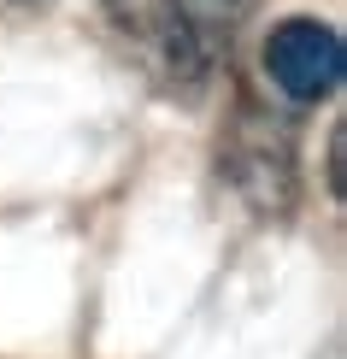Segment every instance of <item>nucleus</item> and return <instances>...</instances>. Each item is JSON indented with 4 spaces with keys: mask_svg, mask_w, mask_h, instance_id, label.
<instances>
[{
    "mask_svg": "<svg viewBox=\"0 0 347 359\" xmlns=\"http://www.w3.org/2000/svg\"><path fill=\"white\" fill-rule=\"evenodd\" d=\"M236 130L224 136V165H230L236 189L247 194L253 206H289L294 201V136L289 124H277V118L253 112V100H241Z\"/></svg>",
    "mask_w": 347,
    "mask_h": 359,
    "instance_id": "obj_3",
    "label": "nucleus"
},
{
    "mask_svg": "<svg viewBox=\"0 0 347 359\" xmlns=\"http://www.w3.org/2000/svg\"><path fill=\"white\" fill-rule=\"evenodd\" d=\"M171 6H177V18L194 29V41L218 59V53H230V41L241 36V24L253 18L259 0H171Z\"/></svg>",
    "mask_w": 347,
    "mask_h": 359,
    "instance_id": "obj_4",
    "label": "nucleus"
},
{
    "mask_svg": "<svg viewBox=\"0 0 347 359\" xmlns=\"http://www.w3.org/2000/svg\"><path fill=\"white\" fill-rule=\"evenodd\" d=\"M347 48L324 18H283L265 36V77L294 100V107H318L341 88Z\"/></svg>",
    "mask_w": 347,
    "mask_h": 359,
    "instance_id": "obj_1",
    "label": "nucleus"
},
{
    "mask_svg": "<svg viewBox=\"0 0 347 359\" xmlns=\"http://www.w3.org/2000/svg\"><path fill=\"white\" fill-rule=\"evenodd\" d=\"M341 142L347 136H341V124H336V130H329V194H336V201H341Z\"/></svg>",
    "mask_w": 347,
    "mask_h": 359,
    "instance_id": "obj_5",
    "label": "nucleus"
},
{
    "mask_svg": "<svg viewBox=\"0 0 347 359\" xmlns=\"http://www.w3.org/2000/svg\"><path fill=\"white\" fill-rule=\"evenodd\" d=\"M118 24L130 29V48L171 95H200L212 77V53L194 41V29L177 18L171 0H118Z\"/></svg>",
    "mask_w": 347,
    "mask_h": 359,
    "instance_id": "obj_2",
    "label": "nucleus"
}]
</instances>
